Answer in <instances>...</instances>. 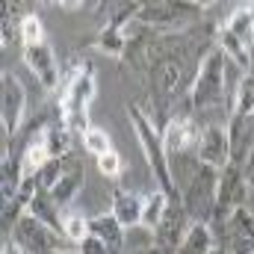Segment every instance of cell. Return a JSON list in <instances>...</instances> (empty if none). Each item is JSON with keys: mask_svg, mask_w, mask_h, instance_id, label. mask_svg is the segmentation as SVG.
Segmentation results:
<instances>
[{"mask_svg": "<svg viewBox=\"0 0 254 254\" xmlns=\"http://www.w3.org/2000/svg\"><path fill=\"white\" fill-rule=\"evenodd\" d=\"M127 116H130L133 133H136V139H139V148H142V154H145V160H148V166H151V175H154V181H157V190L166 192L172 204H184V195H181L178 184H175V175H172V169H169V151H166V145H163V133H160L157 122H154L151 113H148L142 104H136V101L127 104Z\"/></svg>", "mask_w": 254, "mask_h": 254, "instance_id": "1", "label": "cell"}, {"mask_svg": "<svg viewBox=\"0 0 254 254\" xmlns=\"http://www.w3.org/2000/svg\"><path fill=\"white\" fill-rule=\"evenodd\" d=\"M98 95V77L89 63H71L63 71V98H60V122L71 133L89 130V107Z\"/></svg>", "mask_w": 254, "mask_h": 254, "instance_id": "2", "label": "cell"}, {"mask_svg": "<svg viewBox=\"0 0 254 254\" xmlns=\"http://www.w3.org/2000/svg\"><path fill=\"white\" fill-rule=\"evenodd\" d=\"M225 98H228V57L219 48H210L198 63L187 101L195 113H204L216 104H225Z\"/></svg>", "mask_w": 254, "mask_h": 254, "instance_id": "3", "label": "cell"}, {"mask_svg": "<svg viewBox=\"0 0 254 254\" xmlns=\"http://www.w3.org/2000/svg\"><path fill=\"white\" fill-rule=\"evenodd\" d=\"M9 240H15L27 254H68V252H74V249H80V246H74V243L65 240V234L60 228L36 219L33 213H24L12 225V237Z\"/></svg>", "mask_w": 254, "mask_h": 254, "instance_id": "4", "label": "cell"}, {"mask_svg": "<svg viewBox=\"0 0 254 254\" xmlns=\"http://www.w3.org/2000/svg\"><path fill=\"white\" fill-rule=\"evenodd\" d=\"M246 172L243 166L231 163L225 172H219V187H216V198H213V210H210V228L213 225H225L246 201Z\"/></svg>", "mask_w": 254, "mask_h": 254, "instance_id": "5", "label": "cell"}, {"mask_svg": "<svg viewBox=\"0 0 254 254\" xmlns=\"http://www.w3.org/2000/svg\"><path fill=\"white\" fill-rule=\"evenodd\" d=\"M0 110H3V139L12 142L27 119V89L12 71H3V107Z\"/></svg>", "mask_w": 254, "mask_h": 254, "instance_id": "6", "label": "cell"}, {"mask_svg": "<svg viewBox=\"0 0 254 254\" xmlns=\"http://www.w3.org/2000/svg\"><path fill=\"white\" fill-rule=\"evenodd\" d=\"M195 157L201 166H210L216 172H225L231 166V136L225 125H204L198 145H195Z\"/></svg>", "mask_w": 254, "mask_h": 254, "instance_id": "7", "label": "cell"}, {"mask_svg": "<svg viewBox=\"0 0 254 254\" xmlns=\"http://www.w3.org/2000/svg\"><path fill=\"white\" fill-rule=\"evenodd\" d=\"M24 65H27L30 74L42 83V89H48V92L60 89V83H63V68H60L57 57H54V48H51L48 42L24 48Z\"/></svg>", "mask_w": 254, "mask_h": 254, "instance_id": "8", "label": "cell"}, {"mask_svg": "<svg viewBox=\"0 0 254 254\" xmlns=\"http://www.w3.org/2000/svg\"><path fill=\"white\" fill-rule=\"evenodd\" d=\"M192 222H195V219L187 213V207H184V204H169L163 225L151 234V237H154V246H160L163 252L175 254V252H178V246L184 243L187 231L192 228Z\"/></svg>", "mask_w": 254, "mask_h": 254, "instance_id": "9", "label": "cell"}, {"mask_svg": "<svg viewBox=\"0 0 254 254\" xmlns=\"http://www.w3.org/2000/svg\"><path fill=\"white\" fill-rule=\"evenodd\" d=\"M225 249L231 254H254V213L240 207L225 225Z\"/></svg>", "mask_w": 254, "mask_h": 254, "instance_id": "10", "label": "cell"}, {"mask_svg": "<svg viewBox=\"0 0 254 254\" xmlns=\"http://www.w3.org/2000/svg\"><path fill=\"white\" fill-rule=\"evenodd\" d=\"M198 136H201V127H198V122H192L190 116H175L163 127V145H166L169 154L190 151L192 145H198Z\"/></svg>", "mask_w": 254, "mask_h": 254, "instance_id": "11", "label": "cell"}, {"mask_svg": "<svg viewBox=\"0 0 254 254\" xmlns=\"http://www.w3.org/2000/svg\"><path fill=\"white\" fill-rule=\"evenodd\" d=\"M83 184H86V166L77 160V157H71V163H68V169H65L63 181L51 190V198H54V204L60 207V210H65L77 195H80V190H83Z\"/></svg>", "mask_w": 254, "mask_h": 254, "instance_id": "12", "label": "cell"}, {"mask_svg": "<svg viewBox=\"0 0 254 254\" xmlns=\"http://www.w3.org/2000/svg\"><path fill=\"white\" fill-rule=\"evenodd\" d=\"M225 107H228V119H254V71L240 77Z\"/></svg>", "mask_w": 254, "mask_h": 254, "instance_id": "13", "label": "cell"}, {"mask_svg": "<svg viewBox=\"0 0 254 254\" xmlns=\"http://www.w3.org/2000/svg\"><path fill=\"white\" fill-rule=\"evenodd\" d=\"M89 225H92V234L110 249V254H122L125 249V225L113 216V213H104V216H95V219H89Z\"/></svg>", "mask_w": 254, "mask_h": 254, "instance_id": "14", "label": "cell"}, {"mask_svg": "<svg viewBox=\"0 0 254 254\" xmlns=\"http://www.w3.org/2000/svg\"><path fill=\"white\" fill-rule=\"evenodd\" d=\"M142 207H145V201H142L139 192L116 190V195H113V210H110V213H113L125 228H139V225H142Z\"/></svg>", "mask_w": 254, "mask_h": 254, "instance_id": "15", "label": "cell"}, {"mask_svg": "<svg viewBox=\"0 0 254 254\" xmlns=\"http://www.w3.org/2000/svg\"><path fill=\"white\" fill-rule=\"evenodd\" d=\"M42 130H45V125L39 127V133L27 142V148L21 154V172H24V178H39V172L51 163V154H48V145H45Z\"/></svg>", "mask_w": 254, "mask_h": 254, "instance_id": "16", "label": "cell"}, {"mask_svg": "<svg viewBox=\"0 0 254 254\" xmlns=\"http://www.w3.org/2000/svg\"><path fill=\"white\" fill-rule=\"evenodd\" d=\"M213 249H216V240H213L210 222H192V228L187 231L175 254H213Z\"/></svg>", "mask_w": 254, "mask_h": 254, "instance_id": "17", "label": "cell"}, {"mask_svg": "<svg viewBox=\"0 0 254 254\" xmlns=\"http://www.w3.org/2000/svg\"><path fill=\"white\" fill-rule=\"evenodd\" d=\"M142 201H145V207H142V225H145V231H157L160 225H163V219H166V210H169V195L160 190L154 192H145L142 195Z\"/></svg>", "mask_w": 254, "mask_h": 254, "instance_id": "18", "label": "cell"}, {"mask_svg": "<svg viewBox=\"0 0 254 254\" xmlns=\"http://www.w3.org/2000/svg\"><path fill=\"white\" fill-rule=\"evenodd\" d=\"M42 136H45V145H48V154H51V160H65V157H71V130L63 125V122H57V125H45L42 130Z\"/></svg>", "mask_w": 254, "mask_h": 254, "instance_id": "19", "label": "cell"}, {"mask_svg": "<svg viewBox=\"0 0 254 254\" xmlns=\"http://www.w3.org/2000/svg\"><path fill=\"white\" fill-rule=\"evenodd\" d=\"M60 231L65 234L68 243L83 246V243L89 240V234H92V225H89L86 216H80V213H65L63 210V216H60Z\"/></svg>", "mask_w": 254, "mask_h": 254, "instance_id": "20", "label": "cell"}, {"mask_svg": "<svg viewBox=\"0 0 254 254\" xmlns=\"http://www.w3.org/2000/svg\"><path fill=\"white\" fill-rule=\"evenodd\" d=\"M18 39H21V45H24V48L48 42V39H45V24H42V18H39V15H33V12H27V15L21 18V27H18Z\"/></svg>", "mask_w": 254, "mask_h": 254, "instance_id": "21", "label": "cell"}, {"mask_svg": "<svg viewBox=\"0 0 254 254\" xmlns=\"http://www.w3.org/2000/svg\"><path fill=\"white\" fill-rule=\"evenodd\" d=\"M83 145H86L89 154H95V160L104 157L107 151H113V145H110V133H107L104 127H98V125H92L86 133H83Z\"/></svg>", "mask_w": 254, "mask_h": 254, "instance_id": "22", "label": "cell"}, {"mask_svg": "<svg viewBox=\"0 0 254 254\" xmlns=\"http://www.w3.org/2000/svg\"><path fill=\"white\" fill-rule=\"evenodd\" d=\"M68 163H71V157H65V160H51L42 172H39V190L42 192H51L60 181H63V175H65V169H68Z\"/></svg>", "mask_w": 254, "mask_h": 254, "instance_id": "23", "label": "cell"}, {"mask_svg": "<svg viewBox=\"0 0 254 254\" xmlns=\"http://www.w3.org/2000/svg\"><path fill=\"white\" fill-rule=\"evenodd\" d=\"M98 169H101V175L116 178V175H122L125 160H122V154H119V151H107L104 157H98Z\"/></svg>", "mask_w": 254, "mask_h": 254, "instance_id": "24", "label": "cell"}, {"mask_svg": "<svg viewBox=\"0 0 254 254\" xmlns=\"http://www.w3.org/2000/svg\"><path fill=\"white\" fill-rule=\"evenodd\" d=\"M80 254H110V249H107V246H104L95 234H89V240L80 246Z\"/></svg>", "mask_w": 254, "mask_h": 254, "instance_id": "25", "label": "cell"}, {"mask_svg": "<svg viewBox=\"0 0 254 254\" xmlns=\"http://www.w3.org/2000/svg\"><path fill=\"white\" fill-rule=\"evenodd\" d=\"M243 172H246V184H249V190H254V154L249 157V160H246Z\"/></svg>", "mask_w": 254, "mask_h": 254, "instance_id": "26", "label": "cell"}, {"mask_svg": "<svg viewBox=\"0 0 254 254\" xmlns=\"http://www.w3.org/2000/svg\"><path fill=\"white\" fill-rule=\"evenodd\" d=\"M3 254H27V252H24L15 240H6V243H3Z\"/></svg>", "mask_w": 254, "mask_h": 254, "instance_id": "27", "label": "cell"}, {"mask_svg": "<svg viewBox=\"0 0 254 254\" xmlns=\"http://www.w3.org/2000/svg\"><path fill=\"white\" fill-rule=\"evenodd\" d=\"M60 9H65V12L74 9V12H77V9H83V3H77V0H74V3H71V0H60Z\"/></svg>", "mask_w": 254, "mask_h": 254, "instance_id": "28", "label": "cell"}, {"mask_svg": "<svg viewBox=\"0 0 254 254\" xmlns=\"http://www.w3.org/2000/svg\"><path fill=\"white\" fill-rule=\"evenodd\" d=\"M136 254H169V252H163L160 246H145V249H139Z\"/></svg>", "mask_w": 254, "mask_h": 254, "instance_id": "29", "label": "cell"}, {"mask_svg": "<svg viewBox=\"0 0 254 254\" xmlns=\"http://www.w3.org/2000/svg\"><path fill=\"white\" fill-rule=\"evenodd\" d=\"M213 254H231V252H228L225 246H216V249H213Z\"/></svg>", "mask_w": 254, "mask_h": 254, "instance_id": "30", "label": "cell"}, {"mask_svg": "<svg viewBox=\"0 0 254 254\" xmlns=\"http://www.w3.org/2000/svg\"><path fill=\"white\" fill-rule=\"evenodd\" d=\"M68 254H80V249H77V252H68Z\"/></svg>", "mask_w": 254, "mask_h": 254, "instance_id": "31", "label": "cell"}, {"mask_svg": "<svg viewBox=\"0 0 254 254\" xmlns=\"http://www.w3.org/2000/svg\"><path fill=\"white\" fill-rule=\"evenodd\" d=\"M252 133H254V122H252Z\"/></svg>", "mask_w": 254, "mask_h": 254, "instance_id": "32", "label": "cell"}]
</instances>
